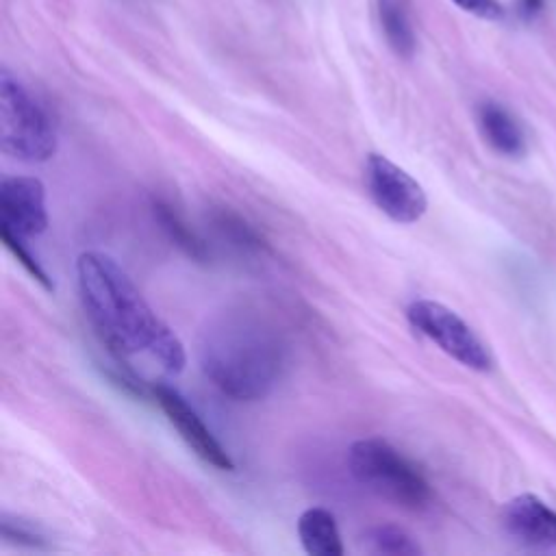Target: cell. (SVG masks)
<instances>
[{"label":"cell","mask_w":556,"mask_h":556,"mask_svg":"<svg viewBox=\"0 0 556 556\" xmlns=\"http://www.w3.org/2000/svg\"><path fill=\"white\" fill-rule=\"evenodd\" d=\"M79 294L87 320L113 357H148L168 374L185 370L183 341L148 305L122 265L98 250L77 259Z\"/></svg>","instance_id":"cell-1"},{"label":"cell","mask_w":556,"mask_h":556,"mask_svg":"<svg viewBox=\"0 0 556 556\" xmlns=\"http://www.w3.org/2000/svg\"><path fill=\"white\" fill-rule=\"evenodd\" d=\"M378 14H381V24L391 50L402 59H411L415 53V35L400 0H378Z\"/></svg>","instance_id":"cell-13"},{"label":"cell","mask_w":556,"mask_h":556,"mask_svg":"<svg viewBox=\"0 0 556 556\" xmlns=\"http://www.w3.org/2000/svg\"><path fill=\"white\" fill-rule=\"evenodd\" d=\"M213 222H216V229L220 231V235L229 239V242L239 250L261 252L265 248L263 239L257 235V231L239 218L237 213L229 209H220L216 216H213Z\"/></svg>","instance_id":"cell-15"},{"label":"cell","mask_w":556,"mask_h":556,"mask_svg":"<svg viewBox=\"0 0 556 556\" xmlns=\"http://www.w3.org/2000/svg\"><path fill=\"white\" fill-rule=\"evenodd\" d=\"M407 320L413 331L431 339L439 350L474 372H489L491 355L483 341L472 331L461 315L435 300H413L407 309Z\"/></svg>","instance_id":"cell-5"},{"label":"cell","mask_w":556,"mask_h":556,"mask_svg":"<svg viewBox=\"0 0 556 556\" xmlns=\"http://www.w3.org/2000/svg\"><path fill=\"white\" fill-rule=\"evenodd\" d=\"M454 5H459L463 11H470L474 16L496 20L502 16V9L496 0H452Z\"/></svg>","instance_id":"cell-18"},{"label":"cell","mask_w":556,"mask_h":556,"mask_svg":"<svg viewBox=\"0 0 556 556\" xmlns=\"http://www.w3.org/2000/svg\"><path fill=\"white\" fill-rule=\"evenodd\" d=\"M298 535L302 548L311 556H344L337 520L328 509L313 507L302 513L298 520Z\"/></svg>","instance_id":"cell-11"},{"label":"cell","mask_w":556,"mask_h":556,"mask_svg":"<svg viewBox=\"0 0 556 556\" xmlns=\"http://www.w3.org/2000/svg\"><path fill=\"white\" fill-rule=\"evenodd\" d=\"M153 398L161 407V411L166 413L168 422L176 428V433L181 435V439L189 446L198 459L205 461L207 465L216 467L222 472H233L235 463L231 459V454L226 452V448L220 444L213 435L207 424L202 422V417L194 411V407H189V402L170 385L157 383L153 387Z\"/></svg>","instance_id":"cell-7"},{"label":"cell","mask_w":556,"mask_h":556,"mask_svg":"<svg viewBox=\"0 0 556 556\" xmlns=\"http://www.w3.org/2000/svg\"><path fill=\"white\" fill-rule=\"evenodd\" d=\"M0 537L16 546H27L33 550H46L48 539L40 528L33 526L31 522L18 520V517H9L7 513L0 515Z\"/></svg>","instance_id":"cell-16"},{"label":"cell","mask_w":556,"mask_h":556,"mask_svg":"<svg viewBox=\"0 0 556 556\" xmlns=\"http://www.w3.org/2000/svg\"><path fill=\"white\" fill-rule=\"evenodd\" d=\"M543 7V0H520V14L524 18H533L539 14V9Z\"/></svg>","instance_id":"cell-19"},{"label":"cell","mask_w":556,"mask_h":556,"mask_svg":"<svg viewBox=\"0 0 556 556\" xmlns=\"http://www.w3.org/2000/svg\"><path fill=\"white\" fill-rule=\"evenodd\" d=\"M363 183L374 205L389 220L398 224H415L424 218L428 209L424 187L385 155H368L363 166Z\"/></svg>","instance_id":"cell-6"},{"label":"cell","mask_w":556,"mask_h":556,"mask_svg":"<svg viewBox=\"0 0 556 556\" xmlns=\"http://www.w3.org/2000/svg\"><path fill=\"white\" fill-rule=\"evenodd\" d=\"M507 535L528 548H556V511L535 494L515 496L502 511Z\"/></svg>","instance_id":"cell-9"},{"label":"cell","mask_w":556,"mask_h":556,"mask_svg":"<svg viewBox=\"0 0 556 556\" xmlns=\"http://www.w3.org/2000/svg\"><path fill=\"white\" fill-rule=\"evenodd\" d=\"M348 467L361 487L400 509L431 507L433 489L417 465L381 437L359 439L348 450Z\"/></svg>","instance_id":"cell-3"},{"label":"cell","mask_w":556,"mask_h":556,"mask_svg":"<svg viewBox=\"0 0 556 556\" xmlns=\"http://www.w3.org/2000/svg\"><path fill=\"white\" fill-rule=\"evenodd\" d=\"M57 129L46 107L7 68L0 72V150L22 163L57 155Z\"/></svg>","instance_id":"cell-4"},{"label":"cell","mask_w":556,"mask_h":556,"mask_svg":"<svg viewBox=\"0 0 556 556\" xmlns=\"http://www.w3.org/2000/svg\"><path fill=\"white\" fill-rule=\"evenodd\" d=\"M200 370L213 387L237 402L268 398L283 381L289 346L259 311L226 309L202 328L198 341Z\"/></svg>","instance_id":"cell-2"},{"label":"cell","mask_w":556,"mask_h":556,"mask_svg":"<svg viewBox=\"0 0 556 556\" xmlns=\"http://www.w3.org/2000/svg\"><path fill=\"white\" fill-rule=\"evenodd\" d=\"M478 126L485 142L504 157H520L524 153V135L511 113L496 105L483 103L478 109Z\"/></svg>","instance_id":"cell-10"},{"label":"cell","mask_w":556,"mask_h":556,"mask_svg":"<svg viewBox=\"0 0 556 556\" xmlns=\"http://www.w3.org/2000/svg\"><path fill=\"white\" fill-rule=\"evenodd\" d=\"M363 546L372 554H389V556H417L422 554L420 543L402 526L396 524H378L372 526L363 537Z\"/></svg>","instance_id":"cell-14"},{"label":"cell","mask_w":556,"mask_h":556,"mask_svg":"<svg viewBox=\"0 0 556 556\" xmlns=\"http://www.w3.org/2000/svg\"><path fill=\"white\" fill-rule=\"evenodd\" d=\"M0 237H3V244L7 246V250H11V255H14L22 263V268L27 270L35 278V281L46 289V292H53V289H55L53 281H50V276L46 274L42 265L37 263V259L31 255V252L24 248V239L14 235V233H9V231H3V229H0Z\"/></svg>","instance_id":"cell-17"},{"label":"cell","mask_w":556,"mask_h":556,"mask_svg":"<svg viewBox=\"0 0 556 556\" xmlns=\"http://www.w3.org/2000/svg\"><path fill=\"white\" fill-rule=\"evenodd\" d=\"M153 213H155V220L161 224L163 233L168 235V239L176 248H181L189 259H194L198 263L209 261V257H211L209 246L202 242V237L185 222V218L179 211H176L172 202L163 200V198H155Z\"/></svg>","instance_id":"cell-12"},{"label":"cell","mask_w":556,"mask_h":556,"mask_svg":"<svg viewBox=\"0 0 556 556\" xmlns=\"http://www.w3.org/2000/svg\"><path fill=\"white\" fill-rule=\"evenodd\" d=\"M46 187L35 176H7L0 183V229L22 239L48 229Z\"/></svg>","instance_id":"cell-8"}]
</instances>
